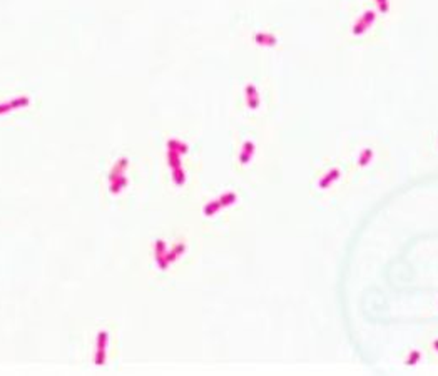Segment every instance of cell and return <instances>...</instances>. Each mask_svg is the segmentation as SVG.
<instances>
[{
    "instance_id": "2",
    "label": "cell",
    "mask_w": 438,
    "mask_h": 376,
    "mask_svg": "<svg viewBox=\"0 0 438 376\" xmlns=\"http://www.w3.org/2000/svg\"><path fill=\"white\" fill-rule=\"evenodd\" d=\"M258 39H261L260 42L266 44V45H275L276 44V37H273V35H268V34H260V35H258Z\"/></svg>"
},
{
    "instance_id": "1",
    "label": "cell",
    "mask_w": 438,
    "mask_h": 376,
    "mask_svg": "<svg viewBox=\"0 0 438 376\" xmlns=\"http://www.w3.org/2000/svg\"><path fill=\"white\" fill-rule=\"evenodd\" d=\"M373 19H375V12H366L363 15V19H360V22L355 25V34H361L370 29V25L373 24Z\"/></svg>"
},
{
    "instance_id": "3",
    "label": "cell",
    "mask_w": 438,
    "mask_h": 376,
    "mask_svg": "<svg viewBox=\"0 0 438 376\" xmlns=\"http://www.w3.org/2000/svg\"><path fill=\"white\" fill-rule=\"evenodd\" d=\"M376 5H378V9H380L381 12H386L388 7H390V5H388V0H376Z\"/></svg>"
}]
</instances>
